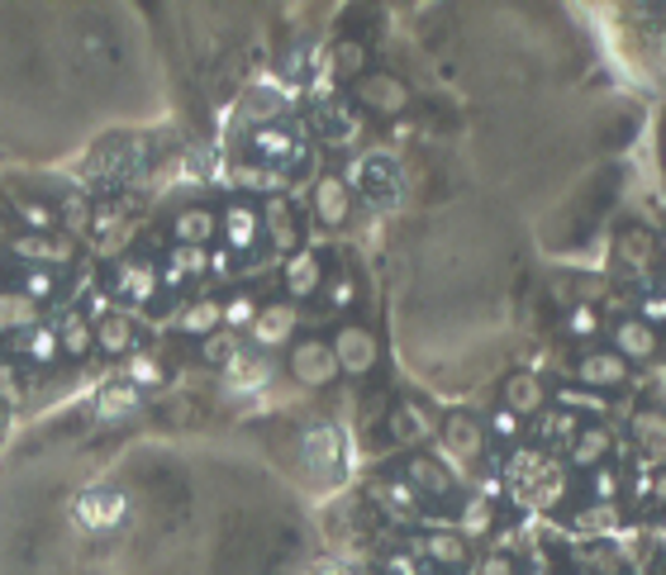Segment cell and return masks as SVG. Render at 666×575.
Listing matches in <instances>:
<instances>
[{
	"label": "cell",
	"instance_id": "6da1fadb",
	"mask_svg": "<svg viewBox=\"0 0 666 575\" xmlns=\"http://www.w3.org/2000/svg\"><path fill=\"white\" fill-rule=\"evenodd\" d=\"M438 442H443V462L457 466V476H467L472 466H481L486 462V452H491L486 424H481L476 414H467V409H452L448 418H443Z\"/></svg>",
	"mask_w": 666,
	"mask_h": 575
},
{
	"label": "cell",
	"instance_id": "ee69618b",
	"mask_svg": "<svg viewBox=\"0 0 666 575\" xmlns=\"http://www.w3.org/2000/svg\"><path fill=\"white\" fill-rule=\"evenodd\" d=\"M319 299L329 305L334 314H348L352 305H358V281L348 277V271H334L329 281H324V291H319Z\"/></svg>",
	"mask_w": 666,
	"mask_h": 575
},
{
	"label": "cell",
	"instance_id": "44dd1931",
	"mask_svg": "<svg viewBox=\"0 0 666 575\" xmlns=\"http://www.w3.org/2000/svg\"><path fill=\"white\" fill-rule=\"evenodd\" d=\"M5 352H10V357H15L20 366H38V371H48V366L62 362V347H58L53 323H34V329L5 338Z\"/></svg>",
	"mask_w": 666,
	"mask_h": 575
},
{
	"label": "cell",
	"instance_id": "7a4b0ae2",
	"mask_svg": "<svg viewBox=\"0 0 666 575\" xmlns=\"http://www.w3.org/2000/svg\"><path fill=\"white\" fill-rule=\"evenodd\" d=\"M286 371H291V381L305 386V390H329L338 376H343L338 371V357H334L329 338H319V333L295 338V343L286 347Z\"/></svg>",
	"mask_w": 666,
	"mask_h": 575
},
{
	"label": "cell",
	"instance_id": "816d5d0a",
	"mask_svg": "<svg viewBox=\"0 0 666 575\" xmlns=\"http://www.w3.org/2000/svg\"><path fill=\"white\" fill-rule=\"evenodd\" d=\"M382 571H386V575H424L428 566L410 552V547H400V552H390V556H386V566H382Z\"/></svg>",
	"mask_w": 666,
	"mask_h": 575
},
{
	"label": "cell",
	"instance_id": "ab89813d",
	"mask_svg": "<svg viewBox=\"0 0 666 575\" xmlns=\"http://www.w3.org/2000/svg\"><path fill=\"white\" fill-rule=\"evenodd\" d=\"M225 376H229V381H233V386H239V390H253V386H263V381H267V376H271V362L263 357V352H253V347H243V352H239V357H233V362H229V371H225Z\"/></svg>",
	"mask_w": 666,
	"mask_h": 575
},
{
	"label": "cell",
	"instance_id": "74e56055",
	"mask_svg": "<svg viewBox=\"0 0 666 575\" xmlns=\"http://www.w3.org/2000/svg\"><path fill=\"white\" fill-rule=\"evenodd\" d=\"M243 352V338L239 333H229V329H219V333H210V338H201L195 343V357H201L210 371H229V362Z\"/></svg>",
	"mask_w": 666,
	"mask_h": 575
},
{
	"label": "cell",
	"instance_id": "ba28073f",
	"mask_svg": "<svg viewBox=\"0 0 666 575\" xmlns=\"http://www.w3.org/2000/svg\"><path fill=\"white\" fill-rule=\"evenodd\" d=\"M295 329H300V305H291V299H263V309H257L253 329H247V343H253V352H281L295 343Z\"/></svg>",
	"mask_w": 666,
	"mask_h": 575
},
{
	"label": "cell",
	"instance_id": "6125c7cd",
	"mask_svg": "<svg viewBox=\"0 0 666 575\" xmlns=\"http://www.w3.org/2000/svg\"><path fill=\"white\" fill-rule=\"evenodd\" d=\"M529 575H547V571H543V566H538V571H529Z\"/></svg>",
	"mask_w": 666,
	"mask_h": 575
},
{
	"label": "cell",
	"instance_id": "94428289",
	"mask_svg": "<svg viewBox=\"0 0 666 575\" xmlns=\"http://www.w3.org/2000/svg\"><path fill=\"white\" fill-rule=\"evenodd\" d=\"M662 52H666V48H662ZM657 68H662V72H666V58H662V62H657Z\"/></svg>",
	"mask_w": 666,
	"mask_h": 575
},
{
	"label": "cell",
	"instance_id": "b9f144b4",
	"mask_svg": "<svg viewBox=\"0 0 666 575\" xmlns=\"http://www.w3.org/2000/svg\"><path fill=\"white\" fill-rule=\"evenodd\" d=\"M257 309H263V299H257V295H247V291H239V295H229V299H225V329L243 338L247 329H253V319H257Z\"/></svg>",
	"mask_w": 666,
	"mask_h": 575
},
{
	"label": "cell",
	"instance_id": "9a60e30c",
	"mask_svg": "<svg viewBox=\"0 0 666 575\" xmlns=\"http://www.w3.org/2000/svg\"><path fill=\"white\" fill-rule=\"evenodd\" d=\"M310 209H315V224L334 233V229H343L352 219L358 195L348 191V181L338 172H324V176H315V191H310Z\"/></svg>",
	"mask_w": 666,
	"mask_h": 575
},
{
	"label": "cell",
	"instance_id": "681fc988",
	"mask_svg": "<svg viewBox=\"0 0 666 575\" xmlns=\"http://www.w3.org/2000/svg\"><path fill=\"white\" fill-rule=\"evenodd\" d=\"M619 470H609V466H595L591 470V494H595V504H614L619 500Z\"/></svg>",
	"mask_w": 666,
	"mask_h": 575
},
{
	"label": "cell",
	"instance_id": "603a6c76",
	"mask_svg": "<svg viewBox=\"0 0 666 575\" xmlns=\"http://www.w3.org/2000/svg\"><path fill=\"white\" fill-rule=\"evenodd\" d=\"M577 381H581V390H591V395L595 390H619L623 381H629V362L609 347H591L577 362Z\"/></svg>",
	"mask_w": 666,
	"mask_h": 575
},
{
	"label": "cell",
	"instance_id": "d4e9b609",
	"mask_svg": "<svg viewBox=\"0 0 666 575\" xmlns=\"http://www.w3.org/2000/svg\"><path fill=\"white\" fill-rule=\"evenodd\" d=\"M172 329L181 333V338H210V333H219L225 329V299H215V295H201V299H191V305H181L177 314H172Z\"/></svg>",
	"mask_w": 666,
	"mask_h": 575
},
{
	"label": "cell",
	"instance_id": "7c38bea8",
	"mask_svg": "<svg viewBox=\"0 0 666 575\" xmlns=\"http://www.w3.org/2000/svg\"><path fill=\"white\" fill-rule=\"evenodd\" d=\"M343 433H338L334 424H315V428H305L300 433V462H305V470L315 480H334V476H343Z\"/></svg>",
	"mask_w": 666,
	"mask_h": 575
},
{
	"label": "cell",
	"instance_id": "277c9868",
	"mask_svg": "<svg viewBox=\"0 0 666 575\" xmlns=\"http://www.w3.org/2000/svg\"><path fill=\"white\" fill-rule=\"evenodd\" d=\"M110 299H120L124 309H148L153 299L162 295V281H158V261L153 257H120L106 281Z\"/></svg>",
	"mask_w": 666,
	"mask_h": 575
},
{
	"label": "cell",
	"instance_id": "be15d7a7",
	"mask_svg": "<svg viewBox=\"0 0 666 575\" xmlns=\"http://www.w3.org/2000/svg\"><path fill=\"white\" fill-rule=\"evenodd\" d=\"M577 575H591V571H577Z\"/></svg>",
	"mask_w": 666,
	"mask_h": 575
},
{
	"label": "cell",
	"instance_id": "7bdbcfd3",
	"mask_svg": "<svg viewBox=\"0 0 666 575\" xmlns=\"http://www.w3.org/2000/svg\"><path fill=\"white\" fill-rule=\"evenodd\" d=\"M233 181H239L243 191H263V200H267V195H281L286 172H281V167H239Z\"/></svg>",
	"mask_w": 666,
	"mask_h": 575
},
{
	"label": "cell",
	"instance_id": "4dcf8cb0",
	"mask_svg": "<svg viewBox=\"0 0 666 575\" xmlns=\"http://www.w3.org/2000/svg\"><path fill=\"white\" fill-rule=\"evenodd\" d=\"M614 452V433L605 424H581V433L571 438V448H567V462L577 466V470H595V466H605V456Z\"/></svg>",
	"mask_w": 666,
	"mask_h": 575
},
{
	"label": "cell",
	"instance_id": "9f6ffc18",
	"mask_svg": "<svg viewBox=\"0 0 666 575\" xmlns=\"http://www.w3.org/2000/svg\"><path fill=\"white\" fill-rule=\"evenodd\" d=\"M210 271L229 277V271H233V253H225V247H210Z\"/></svg>",
	"mask_w": 666,
	"mask_h": 575
},
{
	"label": "cell",
	"instance_id": "52a82bcc",
	"mask_svg": "<svg viewBox=\"0 0 666 575\" xmlns=\"http://www.w3.org/2000/svg\"><path fill=\"white\" fill-rule=\"evenodd\" d=\"M219 238H225V253L247 257L263 243V209H257L253 195H233V200L219 209Z\"/></svg>",
	"mask_w": 666,
	"mask_h": 575
},
{
	"label": "cell",
	"instance_id": "8fae6325",
	"mask_svg": "<svg viewBox=\"0 0 666 575\" xmlns=\"http://www.w3.org/2000/svg\"><path fill=\"white\" fill-rule=\"evenodd\" d=\"M72 518L82 523L86 533H110L129 518V500L120 486H90L72 500Z\"/></svg>",
	"mask_w": 666,
	"mask_h": 575
},
{
	"label": "cell",
	"instance_id": "db71d44e",
	"mask_svg": "<svg viewBox=\"0 0 666 575\" xmlns=\"http://www.w3.org/2000/svg\"><path fill=\"white\" fill-rule=\"evenodd\" d=\"M476 575H524V571H519V561L509 552H486L476 561Z\"/></svg>",
	"mask_w": 666,
	"mask_h": 575
},
{
	"label": "cell",
	"instance_id": "836d02e7",
	"mask_svg": "<svg viewBox=\"0 0 666 575\" xmlns=\"http://www.w3.org/2000/svg\"><path fill=\"white\" fill-rule=\"evenodd\" d=\"M10 291H20L29 305L44 309V305H53V299L62 295V277H58V271H44V267H20Z\"/></svg>",
	"mask_w": 666,
	"mask_h": 575
},
{
	"label": "cell",
	"instance_id": "8992f818",
	"mask_svg": "<svg viewBox=\"0 0 666 575\" xmlns=\"http://www.w3.org/2000/svg\"><path fill=\"white\" fill-rule=\"evenodd\" d=\"M5 247L20 267H44V271H62L82 257V243L68 238V233H15Z\"/></svg>",
	"mask_w": 666,
	"mask_h": 575
},
{
	"label": "cell",
	"instance_id": "d6a6232c",
	"mask_svg": "<svg viewBox=\"0 0 666 575\" xmlns=\"http://www.w3.org/2000/svg\"><path fill=\"white\" fill-rule=\"evenodd\" d=\"M329 72H334V82H348V86H358L362 76H367V44H358V38H338V44L329 48Z\"/></svg>",
	"mask_w": 666,
	"mask_h": 575
},
{
	"label": "cell",
	"instance_id": "60d3db41",
	"mask_svg": "<svg viewBox=\"0 0 666 575\" xmlns=\"http://www.w3.org/2000/svg\"><path fill=\"white\" fill-rule=\"evenodd\" d=\"M629 428L652 456H666V414L657 409V404H652V409H638Z\"/></svg>",
	"mask_w": 666,
	"mask_h": 575
},
{
	"label": "cell",
	"instance_id": "5b68a950",
	"mask_svg": "<svg viewBox=\"0 0 666 575\" xmlns=\"http://www.w3.org/2000/svg\"><path fill=\"white\" fill-rule=\"evenodd\" d=\"M329 347H334V357H338V371L352 376V381L372 376L376 362H382V338H376L367 323H358V319L338 323L334 338H329Z\"/></svg>",
	"mask_w": 666,
	"mask_h": 575
},
{
	"label": "cell",
	"instance_id": "ac0fdd59",
	"mask_svg": "<svg viewBox=\"0 0 666 575\" xmlns=\"http://www.w3.org/2000/svg\"><path fill=\"white\" fill-rule=\"evenodd\" d=\"M386 433L396 438L400 448L424 452V442H428V438H438V424L428 418L424 404H414V400H396V404H390V414H386Z\"/></svg>",
	"mask_w": 666,
	"mask_h": 575
},
{
	"label": "cell",
	"instance_id": "bcb514c9",
	"mask_svg": "<svg viewBox=\"0 0 666 575\" xmlns=\"http://www.w3.org/2000/svg\"><path fill=\"white\" fill-rule=\"evenodd\" d=\"M600 329H605V323H600L595 305H577V309L567 314V333L571 338H585V343H591V338H600Z\"/></svg>",
	"mask_w": 666,
	"mask_h": 575
},
{
	"label": "cell",
	"instance_id": "e0dca14e",
	"mask_svg": "<svg viewBox=\"0 0 666 575\" xmlns=\"http://www.w3.org/2000/svg\"><path fill=\"white\" fill-rule=\"evenodd\" d=\"M547 400H553V390L543 386L538 371H509L500 381V409H509L514 418H538L547 409Z\"/></svg>",
	"mask_w": 666,
	"mask_h": 575
},
{
	"label": "cell",
	"instance_id": "e575fe53",
	"mask_svg": "<svg viewBox=\"0 0 666 575\" xmlns=\"http://www.w3.org/2000/svg\"><path fill=\"white\" fill-rule=\"evenodd\" d=\"M120 381H129L134 390H143V395H148V390H162L167 386V362L158 357V352H129Z\"/></svg>",
	"mask_w": 666,
	"mask_h": 575
},
{
	"label": "cell",
	"instance_id": "d6986e66",
	"mask_svg": "<svg viewBox=\"0 0 666 575\" xmlns=\"http://www.w3.org/2000/svg\"><path fill=\"white\" fill-rule=\"evenodd\" d=\"M247 148L263 157V167H295L305 157V143L291 124H267V129H247Z\"/></svg>",
	"mask_w": 666,
	"mask_h": 575
},
{
	"label": "cell",
	"instance_id": "484cf974",
	"mask_svg": "<svg viewBox=\"0 0 666 575\" xmlns=\"http://www.w3.org/2000/svg\"><path fill=\"white\" fill-rule=\"evenodd\" d=\"M53 333H58L62 357H72V362H86L90 352H96V323L86 319V309H82V305L62 309L58 319H53Z\"/></svg>",
	"mask_w": 666,
	"mask_h": 575
},
{
	"label": "cell",
	"instance_id": "9c48e42d",
	"mask_svg": "<svg viewBox=\"0 0 666 575\" xmlns=\"http://www.w3.org/2000/svg\"><path fill=\"white\" fill-rule=\"evenodd\" d=\"M352 100H358L362 114H382V120H400L410 110V86L396 72H367L358 86H352Z\"/></svg>",
	"mask_w": 666,
	"mask_h": 575
},
{
	"label": "cell",
	"instance_id": "4316f807",
	"mask_svg": "<svg viewBox=\"0 0 666 575\" xmlns=\"http://www.w3.org/2000/svg\"><path fill=\"white\" fill-rule=\"evenodd\" d=\"M138 347V323L134 314L114 305L110 314H100L96 319V352H106V357H129V352Z\"/></svg>",
	"mask_w": 666,
	"mask_h": 575
},
{
	"label": "cell",
	"instance_id": "cb8c5ba5",
	"mask_svg": "<svg viewBox=\"0 0 666 575\" xmlns=\"http://www.w3.org/2000/svg\"><path fill=\"white\" fill-rule=\"evenodd\" d=\"M657 347H662V343H657V329H652V323H643L638 314H633V319H619V323L609 329V352H619L623 362H638V366H643V362L657 357Z\"/></svg>",
	"mask_w": 666,
	"mask_h": 575
},
{
	"label": "cell",
	"instance_id": "f546056e",
	"mask_svg": "<svg viewBox=\"0 0 666 575\" xmlns=\"http://www.w3.org/2000/svg\"><path fill=\"white\" fill-rule=\"evenodd\" d=\"M10 219H15V233H62L58 205L44 200V195H15L10 200Z\"/></svg>",
	"mask_w": 666,
	"mask_h": 575
},
{
	"label": "cell",
	"instance_id": "f35d334b",
	"mask_svg": "<svg viewBox=\"0 0 666 575\" xmlns=\"http://www.w3.org/2000/svg\"><path fill=\"white\" fill-rule=\"evenodd\" d=\"M90 215H96V205H90L82 191H68V195L58 200V219H62V229H68V238H76V243H86Z\"/></svg>",
	"mask_w": 666,
	"mask_h": 575
},
{
	"label": "cell",
	"instance_id": "680465c9",
	"mask_svg": "<svg viewBox=\"0 0 666 575\" xmlns=\"http://www.w3.org/2000/svg\"><path fill=\"white\" fill-rule=\"evenodd\" d=\"M5 433H10V409L0 404V442H5Z\"/></svg>",
	"mask_w": 666,
	"mask_h": 575
},
{
	"label": "cell",
	"instance_id": "f5cc1de1",
	"mask_svg": "<svg viewBox=\"0 0 666 575\" xmlns=\"http://www.w3.org/2000/svg\"><path fill=\"white\" fill-rule=\"evenodd\" d=\"M557 409H571V414H581V409H600V400L591 395V390L561 386V390H557Z\"/></svg>",
	"mask_w": 666,
	"mask_h": 575
},
{
	"label": "cell",
	"instance_id": "5bb4252c",
	"mask_svg": "<svg viewBox=\"0 0 666 575\" xmlns=\"http://www.w3.org/2000/svg\"><path fill=\"white\" fill-rule=\"evenodd\" d=\"M324 281H329V267H324L319 247H295V253L281 261V291H286L291 305H300V299H315L324 291Z\"/></svg>",
	"mask_w": 666,
	"mask_h": 575
},
{
	"label": "cell",
	"instance_id": "3957f363",
	"mask_svg": "<svg viewBox=\"0 0 666 575\" xmlns=\"http://www.w3.org/2000/svg\"><path fill=\"white\" fill-rule=\"evenodd\" d=\"M400 476H404V486L428 504H452L457 494H462V476L434 452H410L404 466H400Z\"/></svg>",
	"mask_w": 666,
	"mask_h": 575
},
{
	"label": "cell",
	"instance_id": "1f68e13d",
	"mask_svg": "<svg viewBox=\"0 0 666 575\" xmlns=\"http://www.w3.org/2000/svg\"><path fill=\"white\" fill-rule=\"evenodd\" d=\"M657 238H647V233L643 229H623L619 233V261H623V267H629L633 271V277H652V271H657Z\"/></svg>",
	"mask_w": 666,
	"mask_h": 575
},
{
	"label": "cell",
	"instance_id": "f907efd6",
	"mask_svg": "<svg viewBox=\"0 0 666 575\" xmlns=\"http://www.w3.org/2000/svg\"><path fill=\"white\" fill-rule=\"evenodd\" d=\"M491 528V504H481V500H472V504H467L462 509V528H457V533H462V538L467 542H472L476 538V533H486Z\"/></svg>",
	"mask_w": 666,
	"mask_h": 575
},
{
	"label": "cell",
	"instance_id": "83f0119b",
	"mask_svg": "<svg viewBox=\"0 0 666 575\" xmlns=\"http://www.w3.org/2000/svg\"><path fill=\"white\" fill-rule=\"evenodd\" d=\"M90 409H96L100 424H124V418H134L143 409V390H134L129 381H106L96 390V400H90Z\"/></svg>",
	"mask_w": 666,
	"mask_h": 575
},
{
	"label": "cell",
	"instance_id": "2e32d148",
	"mask_svg": "<svg viewBox=\"0 0 666 575\" xmlns=\"http://www.w3.org/2000/svg\"><path fill=\"white\" fill-rule=\"evenodd\" d=\"M348 181V191L352 195H367V200H396V162H390L386 152H367V157H358V162L343 172Z\"/></svg>",
	"mask_w": 666,
	"mask_h": 575
},
{
	"label": "cell",
	"instance_id": "4fadbf2b",
	"mask_svg": "<svg viewBox=\"0 0 666 575\" xmlns=\"http://www.w3.org/2000/svg\"><path fill=\"white\" fill-rule=\"evenodd\" d=\"M315 134H319L324 148L348 152V148L362 143V134H367V120H362V110L352 100H329V105L315 110Z\"/></svg>",
	"mask_w": 666,
	"mask_h": 575
},
{
	"label": "cell",
	"instance_id": "d590c367",
	"mask_svg": "<svg viewBox=\"0 0 666 575\" xmlns=\"http://www.w3.org/2000/svg\"><path fill=\"white\" fill-rule=\"evenodd\" d=\"M34 323H44V309L38 305H29L20 291H0V333L5 338H15V333H24V329H34Z\"/></svg>",
	"mask_w": 666,
	"mask_h": 575
},
{
	"label": "cell",
	"instance_id": "7402d4cb",
	"mask_svg": "<svg viewBox=\"0 0 666 575\" xmlns=\"http://www.w3.org/2000/svg\"><path fill=\"white\" fill-rule=\"evenodd\" d=\"M172 243L177 247H215L219 243V209L210 205H181L172 215Z\"/></svg>",
	"mask_w": 666,
	"mask_h": 575
},
{
	"label": "cell",
	"instance_id": "f6af8a7d",
	"mask_svg": "<svg viewBox=\"0 0 666 575\" xmlns=\"http://www.w3.org/2000/svg\"><path fill=\"white\" fill-rule=\"evenodd\" d=\"M481 424H486L491 442H505V448H514L524 438V418H514L509 409H491V418H481Z\"/></svg>",
	"mask_w": 666,
	"mask_h": 575
},
{
	"label": "cell",
	"instance_id": "91938a15",
	"mask_svg": "<svg viewBox=\"0 0 666 575\" xmlns=\"http://www.w3.org/2000/svg\"><path fill=\"white\" fill-rule=\"evenodd\" d=\"M657 253H666V233H662V243H657Z\"/></svg>",
	"mask_w": 666,
	"mask_h": 575
},
{
	"label": "cell",
	"instance_id": "c3c4849f",
	"mask_svg": "<svg viewBox=\"0 0 666 575\" xmlns=\"http://www.w3.org/2000/svg\"><path fill=\"white\" fill-rule=\"evenodd\" d=\"M24 395H29V390H24L20 366L15 362H0V404H5V409H15V404H24Z\"/></svg>",
	"mask_w": 666,
	"mask_h": 575
},
{
	"label": "cell",
	"instance_id": "6f0895ef",
	"mask_svg": "<svg viewBox=\"0 0 666 575\" xmlns=\"http://www.w3.org/2000/svg\"><path fill=\"white\" fill-rule=\"evenodd\" d=\"M652 500H657V504H666V466L657 470V476H652Z\"/></svg>",
	"mask_w": 666,
	"mask_h": 575
},
{
	"label": "cell",
	"instance_id": "8d00e7d4",
	"mask_svg": "<svg viewBox=\"0 0 666 575\" xmlns=\"http://www.w3.org/2000/svg\"><path fill=\"white\" fill-rule=\"evenodd\" d=\"M577 433H581V414L557 409V404H547L538 414V442H547V448H571Z\"/></svg>",
	"mask_w": 666,
	"mask_h": 575
},
{
	"label": "cell",
	"instance_id": "30bf717a",
	"mask_svg": "<svg viewBox=\"0 0 666 575\" xmlns=\"http://www.w3.org/2000/svg\"><path fill=\"white\" fill-rule=\"evenodd\" d=\"M410 552L424 561L428 571H443V575H457L472 566V542L462 538L457 528H428L410 542Z\"/></svg>",
	"mask_w": 666,
	"mask_h": 575
},
{
	"label": "cell",
	"instance_id": "ffe728a7",
	"mask_svg": "<svg viewBox=\"0 0 666 575\" xmlns=\"http://www.w3.org/2000/svg\"><path fill=\"white\" fill-rule=\"evenodd\" d=\"M257 209H263V243H271L286 257H291L295 247H305L300 243V215L286 195H267V200H257Z\"/></svg>",
	"mask_w": 666,
	"mask_h": 575
},
{
	"label": "cell",
	"instance_id": "11a10c76",
	"mask_svg": "<svg viewBox=\"0 0 666 575\" xmlns=\"http://www.w3.org/2000/svg\"><path fill=\"white\" fill-rule=\"evenodd\" d=\"M638 319L643 323H652V329H657V323H666V295H643V305H638Z\"/></svg>",
	"mask_w": 666,
	"mask_h": 575
},
{
	"label": "cell",
	"instance_id": "7dc6e473",
	"mask_svg": "<svg viewBox=\"0 0 666 575\" xmlns=\"http://www.w3.org/2000/svg\"><path fill=\"white\" fill-rule=\"evenodd\" d=\"M614 523H619V504H591L577 514V528L581 533H609Z\"/></svg>",
	"mask_w": 666,
	"mask_h": 575
},
{
	"label": "cell",
	"instance_id": "f1b7e54d",
	"mask_svg": "<svg viewBox=\"0 0 666 575\" xmlns=\"http://www.w3.org/2000/svg\"><path fill=\"white\" fill-rule=\"evenodd\" d=\"M372 500L386 509L390 518H400V523H414L424 514V500L414 494L410 486H404V476H382V480H372Z\"/></svg>",
	"mask_w": 666,
	"mask_h": 575
}]
</instances>
